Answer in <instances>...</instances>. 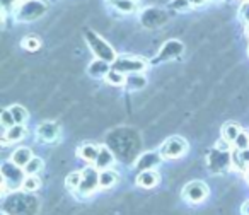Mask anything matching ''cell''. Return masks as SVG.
I'll return each instance as SVG.
<instances>
[{
	"instance_id": "6da1fadb",
	"label": "cell",
	"mask_w": 249,
	"mask_h": 215,
	"mask_svg": "<svg viewBox=\"0 0 249 215\" xmlns=\"http://www.w3.org/2000/svg\"><path fill=\"white\" fill-rule=\"evenodd\" d=\"M26 171L21 169V166H18L16 162H4L2 164V191H7V186H11L12 190L19 188L26 179Z\"/></svg>"
},
{
	"instance_id": "7a4b0ae2",
	"label": "cell",
	"mask_w": 249,
	"mask_h": 215,
	"mask_svg": "<svg viewBox=\"0 0 249 215\" xmlns=\"http://www.w3.org/2000/svg\"><path fill=\"white\" fill-rule=\"evenodd\" d=\"M86 39H87V43H89L90 50H92L94 55H96L97 58L106 60L107 63H113L114 60H116L113 48H111V45H107V43L104 41V39L101 38V36H97L96 33L87 31L86 33Z\"/></svg>"
},
{
	"instance_id": "3957f363",
	"label": "cell",
	"mask_w": 249,
	"mask_h": 215,
	"mask_svg": "<svg viewBox=\"0 0 249 215\" xmlns=\"http://www.w3.org/2000/svg\"><path fill=\"white\" fill-rule=\"evenodd\" d=\"M113 69L121 73H139L147 69V62L139 56H116L113 62Z\"/></svg>"
},
{
	"instance_id": "277c9868",
	"label": "cell",
	"mask_w": 249,
	"mask_h": 215,
	"mask_svg": "<svg viewBox=\"0 0 249 215\" xmlns=\"http://www.w3.org/2000/svg\"><path fill=\"white\" fill-rule=\"evenodd\" d=\"M46 7L39 0H26L24 4L19 5L18 19L19 21H36L45 14Z\"/></svg>"
},
{
	"instance_id": "5b68a950",
	"label": "cell",
	"mask_w": 249,
	"mask_h": 215,
	"mask_svg": "<svg viewBox=\"0 0 249 215\" xmlns=\"http://www.w3.org/2000/svg\"><path fill=\"white\" fill-rule=\"evenodd\" d=\"M188 150V143L181 137H171L162 147H160V156L162 159H178V157L184 156Z\"/></svg>"
},
{
	"instance_id": "8992f818",
	"label": "cell",
	"mask_w": 249,
	"mask_h": 215,
	"mask_svg": "<svg viewBox=\"0 0 249 215\" xmlns=\"http://www.w3.org/2000/svg\"><path fill=\"white\" fill-rule=\"evenodd\" d=\"M99 173H97V167H86L82 171V179H80L79 184V193L84 195V197H89L94 191L99 188Z\"/></svg>"
},
{
	"instance_id": "52a82bcc",
	"label": "cell",
	"mask_w": 249,
	"mask_h": 215,
	"mask_svg": "<svg viewBox=\"0 0 249 215\" xmlns=\"http://www.w3.org/2000/svg\"><path fill=\"white\" fill-rule=\"evenodd\" d=\"M208 166L212 173H224L227 167L232 166V156H229L227 150H213L208 157Z\"/></svg>"
},
{
	"instance_id": "ba28073f",
	"label": "cell",
	"mask_w": 249,
	"mask_h": 215,
	"mask_svg": "<svg viewBox=\"0 0 249 215\" xmlns=\"http://www.w3.org/2000/svg\"><path fill=\"white\" fill-rule=\"evenodd\" d=\"M166 22H167L166 12L159 11V9H147L142 14V24L145 26V28L156 29V28H159V26L166 24Z\"/></svg>"
},
{
	"instance_id": "9c48e42d",
	"label": "cell",
	"mask_w": 249,
	"mask_h": 215,
	"mask_svg": "<svg viewBox=\"0 0 249 215\" xmlns=\"http://www.w3.org/2000/svg\"><path fill=\"white\" fill-rule=\"evenodd\" d=\"M183 193H184V197H186V200L196 203V201H201L207 197L208 188H207V184H203L201 181H191L190 184H186Z\"/></svg>"
},
{
	"instance_id": "30bf717a",
	"label": "cell",
	"mask_w": 249,
	"mask_h": 215,
	"mask_svg": "<svg viewBox=\"0 0 249 215\" xmlns=\"http://www.w3.org/2000/svg\"><path fill=\"white\" fill-rule=\"evenodd\" d=\"M183 50H184L183 43L171 39V41H167L166 45L162 46L160 53L157 55V62H162V60H171V58H174V56L181 55V53H183Z\"/></svg>"
},
{
	"instance_id": "8fae6325",
	"label": "cell",
	"mask_w": 249,
	"mask_h": 215,
	"mask_svg": "<svg viewBox=\"0 0 249 215\" xmlns=\"http://www.w3.org/2000/svg\"><path fill=\"white\" fill-rule=\"evenodd\" d=\"M38 137L43 140V142H53V140L58 137L60 133V126L56 123H52V122H46V123H41L36 130Z\"/></svg>"
},
{
	"instance_id": "7c38bea8",
	"label": "cell",
	"mask_w": 249,
	"mask_h": 215,
	"mask_svg": "<svg viewBox=\"0 0 249 215\" xmlns=\"http://www.w3.org/2000/svg\"><path fill=\"white\" fill-rule=\"evenodd\" d=\"M26 135V128L22 123H16L14 126H11V128H7V132H5L4 135V143H9V142H19V140H22Z\"/></svg>"
},
{
	"instance_id": "4fadbf2b",
	"label": "cell",
	"mask_w": 249,
	"mask_h": 215,
	"mask_svg": "<svg viewBox=\"0 0 249 215\" xmlns=\"http://www.w3.org/2000/svg\"><path fill=\"white\" fill-rule=\"evenodd\" d=\"M114 156L107 147H99V154L96 159V167L97 169H107L109 166H113Z\"/></svg>"
},
{
	"instance_id": "5bb4252c",
	"label": "cell",
	"mask_w": 249,
	"mask_h": 215,
	"mask_svg": "<svg viewBox=\"0 0 249 215\" xmlns=\"http://www.w3.org/2000/svg\"><path fill=\"white\" fill-rule=\"evenodd\" d=\"M137 183L143 188H152L159 183V174L152 169H147V171H142L139 178H137Z\"/></svg>"
},
{
	"instance_id": "9a60e30c",
	"label": "cell",
	"mask_w": 249,
	"mask_h": 215,
	"mask_svg": "<svg viewBox=\"0 0 249 215\" xmlns=\"http://www.w3.org/2000/svg\"><path fill=\"white\" fill-rule=\"evenodd\" d=\"M160 157L162 156H159V154H156V152H147V154H143L142 159L137 162V166H139V169H142V171L152 169V167H156L157 164L160 162Z\"/></svg>"
},
{
	"instance_id": "2e32d148",
	"label": "cell",
	"mask_w": 249,
	"mask_h": 215,
	"mask_svg": "<svg viewBox=\"0 0 249 215\" xmlns=\"http://www.w3.org/2000/svg\"><path fill=\"white\" fill-rule=\"evenodd\" d=\"M124 86H126V89H130V90H140L147 86V79L140 72L130 73V75L126 77V80H124Z\"/></svg>"
},
{
	"instance_id": "e0dca14e",
	"label": "cell",
	"mask_w": 249,
	"mask_h": 215,
	"mask_svg": "<svg viewBox=\"0 0 249 215\" xmlns=\"http://www.w3.org/2000/svg\"><path fill=\"white\" fill-rule=\"evenodd\" d=\"M109 72V65H107L106 60H96V62H92L89 65V75L90 77H96V79H99V77H106V73Z\"/></svg>"
},
{
	"instance_id": "ac0fdd59",
	"label": "cell",
	"mask_w": 249,
	"mask_h": 215,
	"mask_svg": "<svg viewBox=\"0 0 249 215\" xmlns=\"http://www.w3.org/2000/svg\"><path fill=\"white\" fill-rule=\"evenodd\" d=\"M31 159H33V152L29 149H26V147H21V149H18L12 154V162H16L21 167H24Z\"/></svg>"
},
{
	"instance_id": "d6986e66",
	"label": "cell",
	"mask_w": 249,
	"mask_h": 215,
	"mask_svg": "<svg viewBox=\"0 0 249 215\" xmlns=\"http://www.w3.org/2000/svg\"><path fill=\"white\" fill-rule=\"evenodd\" d=\"M97 154H99V149L96 145H92V143H86V145H82L79 149V156L82 159H86L87 162H96Z\"/></svg>"
},
{
	"instance_id": "ffe728a7",
	"label": "cell",
	"mask_w": 249,
	"mask_h": 215,
	"mask_svg": "<svg viewBox=\"0 0 249 215\" xmlns=\"http://www.w3.org/2000/svg\"><path fill=\"white\" fill-rule=\"evenodd\" d=\"M116 179H118L116 173H114V171H111V169H103L99 173V184H101V188H111L114 183H116Z\"/></svg>"
},
{
	"instance_id": "44dd1931",
	"label": "cell",
	"mask_w": 249,
	"mask_h": 215,
	"mask_svg": "<svg viewBox=\"0 0 249 215\" xmlns=\"http://www.w3.org/2000/svg\"><path fill=\"white\" fill-rule=\"evenodd\" d=\"M239 133H241V130H239V125H235V123H227L224 126V130H222V137L231 143L237 139Z\"/></svg>"
},
{
	"instance_id": "7402d4cb",
	"label": "cell",
	"mask_w": 249,
	"mask_h": 215,
	"mask_svg": "<svg viewBox=\"0 0 249 215\" xmlns=\"http://www.w3.org/2000/svg\"><path fill=\"white\" fill-rule=\"evenodd\" d=\"M106 80H107V84H109V86H123L126 79H124V73L111 69L109 72L106 73Z\"/></svg>"
},
{
	"instance_id": "603a6c76",
	"label": "cell",
	"mask_w": 249,
	"mask_h": 215,
	"mask_svg": "<svg viewBox=\"0 0 249 215\" xmlns=\"http://www.w3.org/2000/svg\"><path fill=\"white\" fill-rule=\"evenodd\" d=\"M41 169H43V161L38 159V157H33V159L24 166V171L28 176H35V174L39 173Z\"/></svg>"
},
{
	"instance_id": "cb8c5ba5",
	"label": "cell",
	"mask_w": 249,
	"mask_h": 215,
	"mask_svg": "<svg viewBox=\"0 0 249 215\" xmlns=\"http://www.w3.org/2000/svg\"><path fill=\"white\" fill-rule=\"evenodd\" d=\"M11 113H12V116H14L16 123H22V125H24V122L28 120V111H26L22 106H19V104H14V106L11 108Z\"/></svg>"
},
{
	"instance_id": "d4e9b609",
	"label": "cell",
	"mask_w": 249,
	"mask_h": 215,
	"mask_svg": "<svg viewBox=\"0 0 249 215\" xmlns=\"http://www.w3.org/2000/svg\"><path fill=\"white\" fill-rule=\"evenodd\" d=\"M113 5L120 12H124V14L135 11V2H133V0H118V2H114Z\"/></svg>"
},
{
	"instance_id": "484cf974",
	"label": "cell",
	"mask_w": 249,
	"mask_h": 215,
	"mask_svg": "<svg viewBox=\"0 0 249 215\" xmlns=\"http://www.w3.org/2000/svg\"><path fill=\"white\" fill-rule=\"evenodd\" d=\"M80 179H82V173H72L67 176V188L69 190H79Z\"/></svg>"
},
{
	"instance_id": "4316f807",
	"label": "cell",
	"mask_w": 249,
	"mask_h": 215,
	"mask_svg": "<svg viewBox=\"0 0 249 215\" xmlns=\"http://www.w3.org/2000/svg\"><path fill=\"white\" fill-rule=\"evenodd\" d=\"M0 123H2V126H5V128H11V126L16 125V120H14V116H12L11 109H4V111H2V115H0Z\"/></svg>"
},
{
	"instance_id": "83f0119b",
	"label": "cell",
	"mask_w": 249,
	"mask_h": 215,
	"mask_svg": "<svg viewBox=\"0 0 249 215\" xmlns=\"http://www.w3.org/2000/svg\"><path fill=\"white\" fill-rule=\"evenodd\" d=\"M234 145H235V149L237 150H246V149H249V137H248V133H239V137L234 140Z\"/></svg>"
},
{
	"instance_id": "f1b7e54d",
	"label": "cell",
	"mask_w": 249,
	"mask_h": 215,
	"mask_svg": "<svg viewBox=\"0 0 249 215\" xmlns=\"http://www.w3.org/2000/svg\"><path fill=\"white\" fill-rule=\"evenodd\" d=\"M39 45H41V41H39L38 38H33V36L24 38V41H22V46H24L26 50H29V52H35V50H38Z\"/></svg>"
},
{
	"instance_id": "f546056e",
	"label": "cell",
	"mask_w": 249,
	"mask_h": 215,
	"mask_svg": "<svg viewBox=\"0 0 249 215\" xmlns=\"http://www.w3.org/2000/svg\"><path fill=\"white\" fill-rule=\"evenodd\" d=\"M22 186H24V190H28V191H35L36 188L39 186V179L35 176H28L24 179V183H22Z\"/></svg>"
},
{
	"instance_id": "4dcf8cb0",
	"label": "cell",
	"mask_w": 249,
	"mask_h": 215,
	"mask_svg": "<svg viewBox=\"0 0 249 215\" xmlns=\"http://www.w3.org/2000/svg\"><path fill=\"white\" fill-rule=\"evenodd\" d=\"M190 5H191L190 0H173L171 2V7L176 9V11H188Z\"/></svg>"
},
{
	"instance_id": "1f68e13d",
	"label": "cell",
	"mask_w": 249,
	"mask_h": 215,
	"mask_svg": "<svg viewBox=\"0 0 249 215\" xmlns=\"http://www.w3.org/2000/svg\"><path fill=\"white\" fill-rule=\"evenodd\" d=\"M241 16H242V19L246 21V24L249 26V2H246L244 5H242V9H241Z\"/></svg>"
},
{
	"instance_id": "d6a6232c",
	"label": "cell",
	"mask_w": 249,
	"mask_h": 215,
	"mask_svg": "<svg viewBox=\"0 0 249 215\" xmlns=\"http://www.w3.org/2000/svg\"><path fill=\"white\" fill-rule=\"evenodd\" d=\"M14 2L16 0H2V7H4V11H9L12 5H16Z\"/></svg>"
},
{
	"instance_id": "836d02e7",
	"label": "cell",
	"mask_w": 249,
	"mask_h": 215,
	"mask_svg": "<svg viewBox=\"0 0 249 215\" xmlns=\"http://www.w3.org/2000/svg\"><path fill=\"white\" fill-rule=\"evenodd\" d=\"M242 214H244V215H249V201H246V203L242 205Z\"/></svg>"
},
{
	"instance_id": "e575fe53",
	"label": "cell",
	"mask_w": 249,
	"mask_h": 215,
	"mask_svg": "<svg viewBox=\"0 0 249 215\" xmlns=\"http://www.w3.org/2000/svg\"><path fill=\"white\" fill-rule=\"evenodd\" d=\"M191 2V5H201V4H205V0H190Z\"/></svg>"
},
{
	"instance_id": "d590c367",
	"label": "cell",
	"mask_w": 249,
	"mask_h": 215,
	"mask_svg": "<svg viewBox=\"0 0 249 215\" xmlns=\"http://www.w3.org/2000/svg\"><path fill=\"white\" fill-rule=\"evenodd\" d=\"M109 2H111V4H114V2H118V0H109Z\"/></svg>"
},
{
	"instance_id": "8d00e7d4",
	"label": "cell",
	"mask_w": 249,
	"mask_h": 215,
	"mask_svg": "<svg viewBox=\"0 0 249 215\" xmlns=\"http://www.w3.org/2000/svg\"><path fill=\"white\" fill-rule=\"evenodd\" d=\"M248 179H249V169H248Z\"/></svg>"
},
{
	"instance_id": "74e56055",
	"label": "cell",
	"mask_w": 249,
	"mask_h": 215,
	"mask_svg": "<svg viewBox=\"0 0 249 215\" xmlns=\"http://www.w3.org/2000/svg\"><path fill=\"white\" fill-rule=\"evenodd\" d=\"M2 215H7V214H2Z\"/></svg>"
}]
</instances>
